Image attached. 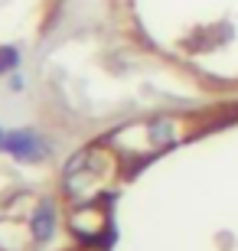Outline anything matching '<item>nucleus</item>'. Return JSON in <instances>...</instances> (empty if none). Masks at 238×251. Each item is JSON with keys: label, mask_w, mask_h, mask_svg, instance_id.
I'll list each match as a JSON object with an SVG mask.
<instances>
[{"label": "nucleus", "mask_w": 238, "mask_h": 251, "mask_svg": "<svg viewBox=\"0 0 238 251\" xmlns=\"http://www.w3.org/2000/svg\"><path fill=\"white\" fill-rule=\"evenodd\" d=\"M10 150H13L17 157H36L43 147H39V144L29 137V134H23V137H10Z\"/></svg>", "instance_id": "nucleus-2"}, {"label": "nucleus", "mask_w": 238, "mask_h": 251, "mask_svg": "<svg viewBox=\"0 0 238 251\" xmlns=\"http://www.w3.org/2000/svg\"><path fill=\"white\" fill-rule=\"evenodd\" d=\"M85 163H88V150H82V153H79L75 160H69V163H65V179H72L75 173L85 167Z\"/></svg>", "instance_id": "nucleus-3"}, {"label": "nucleus", "mask_w": 238, "mask_h": 251, "mask_svg": "<svg viewBox=\"0 0 238 251\" xmlns=\"http://www.w3.org/2000/svg\"><path fill=\"white\" fill-rule=\"evenodd\" d=\"M33 232H36V238H46L53 232V205L49 202H43L36 209V215H33Z\"/></svg>", "instance_id": "nucleus-1"}]
</instances>
